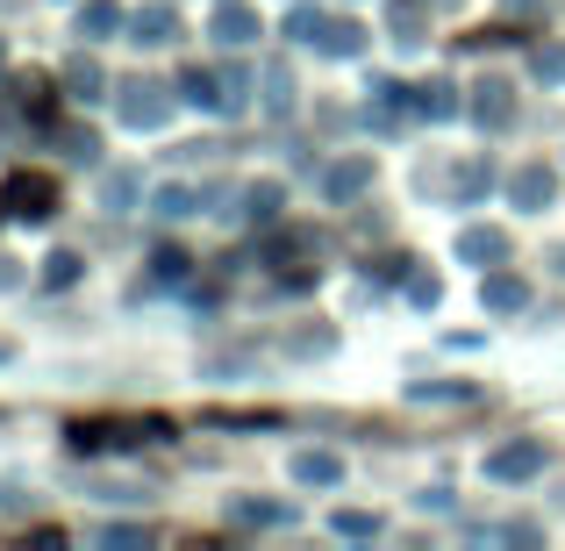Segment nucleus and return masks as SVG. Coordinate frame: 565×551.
<instances>
[{"label": "nucleus", "mask_w": 565, "mask_h": 551, "mask_svg": "<svg viewBox=\"0 0 565 551\" xmlns=\"http://www.w3.org/2000/svg\"><path fill=\"white\" fill-rule=\"evenodd\" d=\"M0 208H8V215H51V208H57V180H43V172H14V180L0 187Z\"/></svg>", "instance_id": "nucleus-1"}, {"label": "nucleus", "mask_w": 565, "mask_h": 551, "mask_svg": "<svg viewBox=\"0 0 565 551\" xmlns=\"http://www.w3.org/2000/svg\"><path fill=\"white\" fill-rule=\"evenodd\" d=\"M115 108H122V123L129 129H158V123H166V94H158V86H122V100H115Z\"/></svg>", "instance_id": "nucleus-2"}, {"label": "nucleus", "mask_w": 565, "mask_h": 551, "mask_svg": "<svg viewBox=\"0 0 565 551\" xmlns=\"http://www.w3.org/2000/svg\"><path fill=\"white\" fill-rule=\"evenodd\" d=\"M509 94H515L509 80H480V86H472V123H480V129H501V123L515 115Z\"/></svg>", "instance_id": "nucleus-3"}, {"label": "nucleus", "mask_w": 565, "mask_h": 551, "mask_svg": "<svg viewBox=\"0 0 565 551\" xmlns=\"http://www.w3.org/2000/svg\"><path fill=\"white\" fill-rule=\"evenodd\" d=\"M487 473H494V480H530V473H544V444H501V452L487 458Z\"/></svg>", "instance_id": "nucleus-4"}, {"label": "nucleus", "mask_w": 565, "mask_h": 551, "mask_svg": "<svg viewBox=\"0 0 565 551\" xmlns=\"http://www.w3.org/2000/svg\"><path fill=\"white\" fill-rule=\"evenodd\" d=\"M365 187H373V158H344V166L322 172V193H330V201H351V193H365Z\"/></svg>", "instance_id": "nucleus-5"}, {"label": "nucleus", "mask_w": 565, "mask_h": 551, "mask_svg": "<svg viewBox=\"0 0 565 551\" xmlns=\"http://www.w3.org/2000/svg\"><path fill=\"white\" fill-rule=\"evenodd\" d=\"M129 29H137V43H151V51H158V43L180 36V14H172L166 0H158V8H137V14H129Z\"/></svg>", "instance_id": "nucleus-6"}, {"label": "nucleus", "mask_w": 565, "mask_h": 551, "mask_svg": "<svg viewBox=\"0 0 565 551\" xmlns=\"http://www.w3.org/2000/svg\"><path fill=\"white\" fill-rule=\"evenodd\" d=\"M509 193H515V208H552L558 180H552V172H544V166H523V172H515V180H509Z\"/></svg>", "instance_id": "nucleus-7"}, {"label": "nucleus", "mask_w": 565, "mask_h": 551, "mask_svg": "<svg viewBox=\"0 0 565 551\" xmlns=\"http://www.w3.org/2000/svg\"><path fill=\"white\" fill-rule=\"evenodd\" d=\"M458 258H466V265H501V258H509V236H501V230H466V236H458Z\"/></svg>", "instance_id": "nucleus-8"}, {"label": "nucleus", "mask_w": 565, "mask_h": 551, "mask_svg": "<svg viewBox=\"0 0 565 551\" xmlns=\"http://www.w3.org/2000/svg\"><path fill=\"white\" fill-rule=\"evenodd\" d=\"M115 29H129V14L115 8V0H86V8H79V36H86V43L115 36Z\"/></svg>", "instance_id": "nucleus-9"}, {"label": "nucleus", "mask_w": 565, "mask_h": 551, "mask_svg": "<svg viewBox=\"0 0 565 551\" xmlns=\"http://www.w3.org/2000/svg\"><path fill=\"white\" fill-rule=\"evenodd\" d=\"M294 480H308V487H337V480H344V458H330V452H294Z\"/></svg>", "instance_id": "nucleus-10"}, {"label": "nucleus", "mask_w": 565, "mask_h": 551, "mask_svg": "<svg viewBox=\"0 0 565 551\" xmlns=\"http://www.w3.org/2000/svg\"><path fill=\"white\" fill-rule=\"evenodd\" d=\"M250 36H258V14H250V8H222L215 14V43H222V51H244Z\"/></svg>", "instance_id": "nucleus-11"}, {"label": "nucleus", "mask_w": 565, "mask_h": 551, "mask_svg": "<svg viewBox=\"0 0 565 551\" xmlns=\"http://www.w3.org/2000/svg\"><path fill=\"white\" fill-rule=\"evenodd\" d=\"M530 301V287L523 279H509V273H494L487 279V308H494V316H509V308H523Z\"/></svg>", "instance_id": "nucleus-12"}, {"label": "nucleus", "mask_w": 565, "mask_h": 551, "mask_svg": "<svg viewBox=\"0 0 565 551\" xmlns=\"http://www.w3.org/2000/svg\"><path fill=\"white\" fill-rule=\"evenodd\" d=\"M316 43H322V51L359 57V51H365V29H359V22H322V36H316Z\"/></svg>", "instance_id": "nucleus-13"}, {"label": "nucleus", "mask_w": 565, "mask_h": 551, "mask_svg": "<svg viewBox=\"0 0 565 551\" xmlns=\"http://www.w3.org/2000/svg\"><path fill=\"white\" fill-rule=\"evenodd\" d=\"M193 201H201V193H193V187H158V193H151V208H158V215H166V222H180V215H201V208H193Z\"/></svg>", "instance_id": "nucleus-14"}, {"label": "nucleus", "mask_w": 565, "mask_h": 551, "mask_svg": "<svg viewBox=\"0 0 565 551\" xmlns=\"http://www.w3.org/2000/svg\"><path fill=\"white\" fill-rule=\"evenodd\" d=\"M236 523H294V509H287V501H236Z\"/></svg>", "instance_id": "nucleus-15"}, {"label": "nucleus", "mask_w": 565, "mask_h": 551, "mask_svg": "<svg viewBox=\"0 0 565 551\" xmlns=\"http://www.w3.org/2000/svg\"><path fill=\"white\" fill-rule=\"evenodd\" d=\"M186 100H193V108H230V100H222V80H207V72H186Z\"/></svg>", "instance_id": "nucleus-16"}, {"label": "nucleus", "mask_w": 565, "mask_h": 551, "mask_svg": "<svg viewBox=\"0 0 565 551\" xmlns=\"http://www.w3.org/2000/svg\"><path fill=\"white\" fill-rule=\"evenodd\" d=\"M394 29H401V43H415V29H423V0H394Z\"/></svg>", "instance_id": "nucleus-17"}, {"label": "nucleus", "mask_w": 565, "mask_h": 551, "mask_svg": "<svg viewBox=\"0 0 565 551\" xmlns=\"http://www.w3.org/2000/svg\"><path fill=\"white\" fill-rule=\"evenodd\" d=\"M373 530H380V516H365V509L337 516V538H373Z\"/></svg>", "instance_id": "nucleus-18"}, {"label": "nucleus", "mask_w": 565, "mask_h": 551, "mask_svg": "<svg viewBox=\"0 0 565 551\" xmlns=\"http://www.w3.org/2000/svg\"><path fill=\"white\" fill-rule=\"evenodd\" d=\"M415 108H423V115H451L458 94H451V86H423V100H415Z\"/></svg>", "instance_id": "nucleus-19"}, {"label": "nucleus", "mask_w": 565, "mask_h": 551, "mask_svg": "<svg viewBox=\"0 0 565 551\" xmlns=\"http://www.w3.org/2000/svg\"><path fill=\"white\" fill-rule=\"evenodd\" d=\"M65 80H72V86H79V100H94V94H100V72H94V65H86V57H79V65H65Z\"/></svg>", "instance_id": "nucleus-20"}, {"label": "nucleus", "mask_w": 565, "mask_h": 551, "mask_svg": "<svg viewBox=\"0 0 565 551\" xmlns=\"http://www.w3.org/2000/svg\"><path fill=\"white\" fill-rule=\"evenodd\" d=\"M72 279H79V258H72V251H57V258H51V287H72Z\"/></svg>", "instance_id": "nucleus-21"}, {"label": "nucleus", "mask_w": 565, "mask_h": 551, "mask_svg": "<svg viewBox=\"0 0 565 551\" xmlns=\"http://www.w3.org/2000/svg\"><path fill=\"white\" fill-rule=\"evenodd\" d=\"M408 301H415V308L437 301V273H415V279H408Z\"/></svg>", "instance_id": "nucleus-22"}, {"label": "nucleus", "mask_w": 565, "mask_h": 551, "mask_svg": "<svg viewBox=\"0 0 565 551\" xmlns=\"http://www.w3.org/2000/svg\"><path fill=\"white\" fill-rule=\"evenodd\" d=\"M151 265H158V279H186V251H158Z\"/></svg>", "instance_id": "nucleus-23"}, {"label": "nucleus", "mask_w": 565, "mask_h": 551, "mask_svg": "<svg viewBox=\"0 0 565 551\" xmlns=\"http://www.w3.org/2000/svg\"><path fill=\"white\" fill-rule=\"evenodd\" d=\"M265 86H273V108H294V80H287V72H273Z\"/></svg>", "instance_id": "nucleus-24"}, {"label": "nucleus", "mask_w": 565, "mask_h": 551, "mask_svg": "<svg viewBox=\"0 0 565 551\" xmlns=\"http://www.w3.org/2000/svg\"><path fill=\"white\" fill-rule=\"evenodd\" d=\"M480 187H487V172H480V166H466V172H458V201H472Z\"/></svg>", "instance_id": "nucleus-25"}, {"label": "nucleus", "mask_w": 565, "mask_h": 551, "mask_svg": "<svg viewBox=\"0 0 565 551\" xmlns=\"http://www.w3.org/2000/svg\"><path fill=\"white\" fill-rule=\"evenodd\" d=\"M129 193H137V180H129V172H115V180H108V208H122Z\"/></svg>", "instance_id": "nucleus-26"}, {"label": "nucleus", "mask_w": 565, "mask_h": 551, "mask_svg": "<svg viewBox=\"0 0 565 551\" xmlns=\"http://www.w3.org/2000/svg\"><path fill=\"white\" fill-rule=\"evenodd\" d=\"M0 57H8V51H0Z\"/></svg>", "instance_id": "nucleus-27"}]
</instances>
